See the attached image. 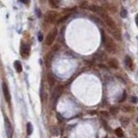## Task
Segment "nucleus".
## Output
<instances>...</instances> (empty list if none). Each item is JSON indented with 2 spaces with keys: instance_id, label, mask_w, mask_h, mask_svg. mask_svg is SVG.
<instances>
[{
  "instance_id": "c756f323",
  "label": "nucleus",
  "mask_w": 138,
  "mask_h": 138,
  "mask_svg": "<svg viewBox=\"0 0 138 138\" xmlns=\"http://www.w3.org/2000/svg\"><path fill=\"white\" fill-rule=\"evenodd\" d=\"M65 138H67V137H65Z\"/></svg>"
},
{
  "instance_id": "4be33fe9",
  "label": "nucleus",
  "mask_w": 138,
  "mask_h": 138,
  "mask_svg": "<svg viewBox=\"0 0 138 138\" xmlns=\"http://www.w3.org/2000/svg\"><path fill=\"white\" fill-rule=\"evenodd\" d=\"M132 109L130 107H128V106H123V108H122V110L123 111H125V112H128V111H130Z\"/></svg>"
},
{
  "instance_id": "a211bd4d",
  "label": "nucleus",
  "mask_w": 138,
  "mask_h": 138,
  "mask_svg": "<svg viewBox=\"0 0 138 138\" xmlns=\"http://www.w3.org/2000/svg\"><path fill=\"white\" fill-rule=\"evenodd\" d=\"M117 112H118V108H116V107L110 108V114H112V115H116Z\"/></svg>"
},
{
  "instance_id": "bb28decb",
  "label": "nucleus",
  "mask_w": 138,
  "mask_h": 138,
  "mask_svg": "<svg viewBox=\"0 0 138 138\" xmlns=\"http://www.w3.org/2000/svg\"><path fill=\"white\" fill-rule=\"evenodd\" d=\"M39 42H42V35H41V34H39Z\"/></svg>"
},
{
  "instance_id": "0eeeda50",
  "label": "nucleus",
  "mask_w": 138,
  "mask_h": 138,
  "mask_svg": "<svg viewBox=\"0 0 138 138\" xmlns=\"http://www.w3.org/2000/svg\"><path fill=\"white\" fill-rule=\"evenodd\" d=\"M30 47L27 44L23 43L21 46V50H20V54L23 58H27L30 55Z\"/></svg>"
},
{
  "instance_id": "9b49d317",
  "label": "nucleus",
  "mask_w": 138,
  "mask_h": 138,
  "mask_svg": "<svg viewBox=\"0 0 138 138\" xmlns=\"http://www.w3.org/2000/svg\"><path fill=\"white\" fill-rule=\"evenodd\" d=\"M14 67L16 70H17V73H21V72L23 71V67H22V64H21V62L19 61H16L14 62Z\"/></svg>"
},
{
  "instance_id": "6ab92c4d",
  "label": "nucleus",
  "mask_w": 138,
  "mask_h": 138,
  "mask_svg": "<svg viewBox=\"0 0 138 138\" xmlns=\"http://www.w3.org/2000/svg\"><path fill=\"white\" fill-rule=\"evenodd\" d=\"M120 15H121V17H123V18L127 17V15H128L127 11H126V10H124V9H123V10L121 11V13H120Z\"/></svg>"
},
{
  "instance_id": "c85d7f7f",
  "label": "nucleus",
  "mask_w": 138,
  "mask_h": 138,
  "mask_svg": "<svg viewBox=\"0 0 138 138\" xmlns=\"http://www.w3.org/2000/svg\"><path fill=\"white\" fill-rule=\"evenodd\" d=\"M111 138H114V137H111Z\"/></svg>"
},
{
  "instance_id": "20e7f679",
  "label": "nucleus",
  "mask_w": 138,
  "mask_h": 138,
  "mask_svg": "<svg viewBox=\"0 0 138 138\" xmlns=\"http://www.w3.org/2000/svg\"><path fill=\"white\" fill-rule=\"evenodd\" d=\"M56 35H57V30H56V28L52 29L51 31L48 33V36H47V38H46V44L47 45H48V46L52 45V43L54 42V39H55V37H56Z\"/></svg>"
},
{
  "instance_id": "f03ea898",
  "label": "nucleus",
  "mask_w": 138,
  "mask_h": 138,
  "mask_svg": "<svg viewBox=\"0 0 138 138\" xmlns=\"http://www.w3.org/2000/svg\"><path fill=\"white\" fill-rule=\"evenodd\" d=\"M58 16H59V14H58L56 11H48V12H46L45 16H44V20L48 23H54L57 20Z\"/></svg>"
},
{
  "instance_id": "9d476101",
  "label": "nucleus",
  "mask_w": 138,
  "mask_h": 138,
  "mask_svg": "<svg viewBox=\"0 0 138 138\" xmlns=\"http://www.w3.org/2000/svg\"><path fill=\"white\" fill-rule=\"evenodd\" d=\"M48 3H49L50 6L54 9H57L60 6V3H61V0H48Z\"/></svg>"
},
{
  "instance_id": "f3484780",
  "label": "nucleus",
  "mask_w": 138,
  "mask_h": 138,
  "mask_svg": "<svg viewBox=\"0 0 138 138\" xmlns=\"http://www.w3.org/2000/svg\"><path fill=\"white\" fill-rule=\"evenodd\" d=\"M33 132V126L31 123H27V134H28L29 135H31Z\"/></svg>"
},
{
  "instance_id": "5701e85b",
  "label": "nucleus",
  "mask_w": 138,
  "mask_h": 138,
  "mask_svg": "<svg viewBox=\"0 0 138 138\" xmlns=\"http://www.w3.org/2000/svg\"><path fill=\"white\" fill-rule=\"evenodd\" d=\"M126 97H127V94H126V92H124L123 94V97H122V98L120 99V102H123V101H124L126 99Z\"/></svg>"
},
{
  "instance_id": "cd10ccee",
  "label": "nucleus",
  "mask_w": 138,
  "mask_h": 138,
  "mask_svg": "<svg viewBox=\"0 0 138 138\" xmlns=\"http://www.w3.org/2000/svg\"><path fill=\"white\" fill-rule=\"evenodd\" d=\"M88 113H90V114H96V111H89Z\"/></svg>"
},
{
  "instance_id": "aec40b11",
  "label": "nucleus",
  "mask_w": 138,
  "mask_h": 138,
  "mask_svg": "<svg viewBox=\"0 0 138 138\" xmlns=\"http://www.w3.org/2000/svg\"><path fill=\"white\" fill-rule=\"evenodd\" d=\"M100 114L103 116H104V117H109V116H110V113L107 112V111H105V110H104V111H101Z\"/></svg>"
},
{
  "instance_id": "7c9ffc66",
  "label": "nucleus",
  "mask_w": 138,
  "mask_h": 138,
  "mask_svg": "<svg viewBox=\"0 0 138 138\" xmlns=\"http://www.w3.org/2000/svg\"><path fill=\"white\" fill-rule=\"evenodd\" d=\"M123 1H124V0H123Z\"/></svg>"
},
{
  "instance_id": "7ed1b4c3",
  "label": "nucleus",
  "mask_w": 138,
  "mask_h": 138,
  "mask_svg": "<svg viewBox=\"0 0 138 138\" xmlns=\"http://www.w3.org/2000/svg\"><path fill=\"white\" fill-rule=\"evenodd\" d=\"M63 89H64V87L62 86V85H58V86L55 87V89H54V91L53 92V95H52V101H53L54 104L56 103L58 98L61 96L62 92H63Z\"/></svg>"
},
{
  "instance_id": "dca6fc26",
  "label": "nucleus",
  "mask_w": 138,
  "mask_h": 138,
  "mask_svg": "<svg viewBox=\"0 0 138 138\" xmlns=\"http://www.w3.org/2000/svg\"><path fill=\"white\" fill-rule=\"evenodd\" d=\"M115 133H116V135H117V137H119V138H122L123 136V131L121 128H117V129L115 130Z\"/></svg>"
},
{
  "instance_id": "2eb2a0df",
  "label": "nucleus",
  "mask_w": 138,
  "mask_h": 138,
  "mask_svg": "<svg viewBox=\"0 0 138 138\" xmlns=\"http://www.w3.org/2000/svg\"><path fill=\"white\" fill-rule=\"evenodd\" d=\"M120 122H121L122 125L124 126V127H126L129 123V119L128 117H126V116H122V117L120 118Z\"/></svg>"
},
{
  "instance_id": "6e6552de",
  "label": "nucleus",
  "mask_w": 138,
  "mask_h": 138,
  "mask_svg": "<svg viewBox=\"0 0 138 138\" xmlns=\"http://www.w3.org/2000/svg\"><path fill=\"white\" fill-rule=\"evenodd\" d=\"M2 89H3V93H4V96H5V99H6L7 102H10L11 101V94H10V91L9 88H8L7 85L5 84V82H3L2 84Z\"/></svg>"
},
{
  "instance_id": "1a4fd4ad",
  "label": "nucleus",
  "mask_w": 138,
  "mask_h": 138,
  "mask_svg": "<svg viewBox=\"0 0 138 138\" xmlns=\"http://www.w3.org/2000/svg\"><path fill=\"white\" fill-rule=\"evenodd\" d=\"M124 62H125V66L127 67V68H129V70H132L133 69V61H132L131 58L129 57V56H126L125 57V61H124Z\"/></svg>"
},
{
  "instance_id": "ddd939ff",
  "label": "nucleus",
  "mask_w": 138,
  "mask_h": 138,
  "mask_svg": "<svg viewBox=\"0 0 138 138\" xmlns=\"http://www.w3.org/2000/svg\"><path fill=\"white\" fill-rule=\"evenodd\" d=\"M109 65L113 68H117L118 67V61L116 59H111L109 61Z\"/></svg>"
},
{
  "instance_id": "a878e982",
  "label": "nucleus",
  "mask_w": 138,
  "mask_h": 138,
  "mask_svg": "<svg viewBox=\"0 0 138 138\" xmlns=\"http://www.w3.org/2000/svg\"><path fill=\"white\" fill-rule=\"evenodd\" d=\"M135 23H136V26L138 27V14L135 16Z\"/></svg>"
},
{
  "instance_id": "f8f14e48",
  "label": "nucleus",
  "mask_w": 138,
  "mask_h": 138,
  "mask_svg": "<svg viewBox=\"0 0 138 138\" xmlns=\"http://www.w3.org/2000/svg\"><path fill=\"white\" fill-rule=\"evenodd\" d=\"M50 133L53 136H59L60 135V130L57 127H52L50 129Z\"/></svg>"
},
{
  "instance_id": "423d86ee",
  "label": "nucleus",
  "mask_w": 138,
  "mask_h": 138,
  "mask_svg": "<svg viewBox=\"0 0 138 138\" xmlns=\"http://www.w3.org/2000/svg\"><path fill=\"white\" fill-rule=\"evenodd\" d=\"M89 10H91V11H92V12L96 13V14H98V16H100V17H102L103 15H104L106 13L105 10L104 9L103 7H100V6H98V5H90V6L88 7Z\"/></svg>"
},
{
  "instance_id": "412c9836",
  "label": "nucleus",
  "mask_w": 138,
  "mask_h": 138,
  "mask_svg": "<svg viewBox=\"0 0 138 138\" xmlns=\"http://www.w3.org/2000/svg\"><path fill=\"white\" fill-rule=\"evenodd\" d=\"M130 100L133 104H136V103H138V98H136V97H135V96H132L130 98Z\"/></svg>"
},
{
  "instance_id": "393cba45",
  "label": "nucleus",
  "mask_w": 138,
  "mask_h": 138,
  "mask_svg": "<svg viewBox=\"0 0 138 138\" xmlns=\"http://www.w3.org/2000/svg\"><path fill=\"white\" fill-rule=\"evenodd\" d=\"M102 124H103V125H104V127H105V128H106V129H109V127H108L107 123H105V121H103V120H102Z\"/></svg>"
},
{
  "instance_id": "4468645a",
  "label": "nucleus",
  "mask_w": 138,
  "mask_h": 138,
  "mask_svg": "<svg viewBox=\"0 0 138 138\" xmlns=\"http://www.w3.org/2000/svg\"><path fill=\"white\" fill-rule=\"evenodd\" d=\"M48 84L50 85V86H53V85H54L55 79H54V76L51 74V73H48Z\"/></svg>"
},
{
  "instance_id": "39448f33",
  "label": "nucleus",
  "mask_w": 138,
  "mask_h": 138,
  "mask_svg": "<svg viewBox=\"0 0 138 138\" xmlns=\"http://www.w3.org/2000/svg\"><path fill=\"white\" fill-rule=\"evenodd\" d=\"M5 131H6V135L8 138H12L13 136V128L11 125V122L9 119L5 116Z\"/></svg>"
},
{
  "instance_id": "f257e3e1",
  "label": "nucleus",
  "mask_w": 138,
  "mask_h": 138,
  "mask_svg": "<svg viewBox=\"0 0 138 138\" xmlns=\"http://www.w3.org/2000/svg\"><path fill=\"white\" fill-rule=\"evenodd\" d=\"M102 36H103V42L104 44V48L107 50L109 53L110 54H115L116 51V46L113 39L110 36H106L104 32L102 31Z\"/></svg>"
},
{
  "instance_id": "b1692460",
  "label": "nucleus",
  "mask_w": 138,
  "mask_h": 138,
  "mask_svg": "<svg viewBox=\"0 0 138 138\" xmlns=\"http://www.w3.org/2000/svg\"><path fill=\"white\" fill-rule=\"evenodd\" d=\"M21 2H22L23 4H24V5H29L30 2V0H20Z\"/></svg>"
}]
</instances>
